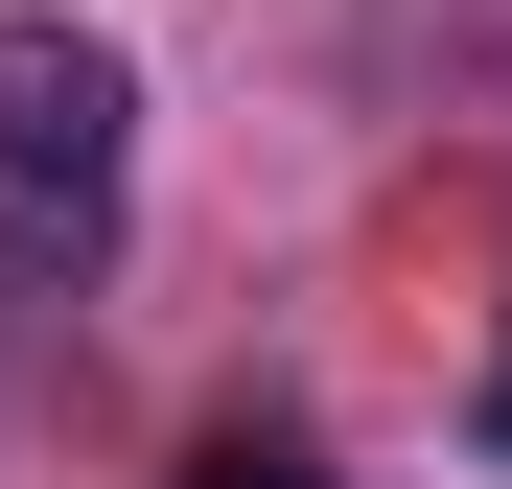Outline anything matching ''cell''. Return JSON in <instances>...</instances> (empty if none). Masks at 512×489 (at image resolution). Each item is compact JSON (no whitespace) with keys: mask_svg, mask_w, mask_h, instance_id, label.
<instances>
[{"mask_svg":"<svg viewBox=\"0 0 512 489\" xmlns=\"http://www.w3.org/2000/svg\"><path fill=\"white\" fill-rule=\"evenodd\" d=\"M117 163H140V70H117L94 24H47V0H0V187L94 233V210H117Z\"/></svg>","mask_w":512,"mask_h":489,"instance_id":"1","label":"cell"},{"mask_svg":"<svg viewBox=\"0 0 512 489\" xmlns=\"http://www.w3.org/2000/svg\"><path fill=\"white\" fill-rule=\"evenodd\" d=\"M187 489H350V466H326V443H280V420H210V443H187Z\"/></svg>","mask_w":512,"mask_h":489,"instance_id":"2","label":"cell"},{"mask_svg":"<svg viewBox=\"0 0 512 489\" xmlns=\"http://www.w3.org/2000/svg\"><path fill=\"white\" fill-rule=\"evenodd\" d=\"M489 443H512V373H489Z\"/></svg>","mask_w":512,"mask_h":489,"instance_id":"3","label":"cell"}]
</instances>
